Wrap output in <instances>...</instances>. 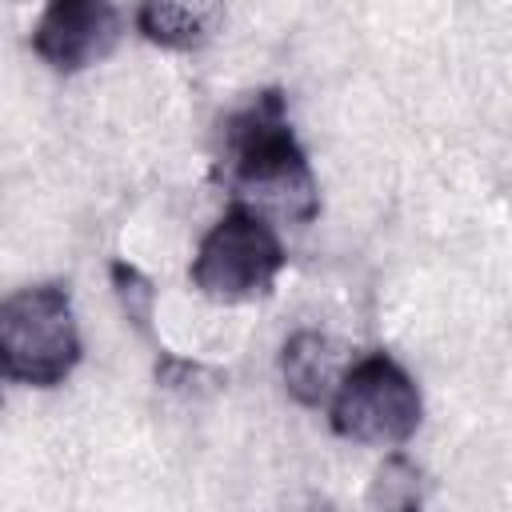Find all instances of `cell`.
Wrapping results in <instances>:
<instances>
[{
    "mask_svg": "<svg viewBox=\"0 0 512 512\" xmlns=\"http://www.w3.org/2000/svg\"><path fill=\"white\" fill-rule=\"evenodd\" d=\"M220 176L244 200L276 208L292 224H308L320 212L316 180L308 156L288 124V104L280 88L256 92L248 104L220 124Z\"/></svg>",
    "mask_w": 512,
    "mask_h": 512,
    "instance_id": "cell-1",
    "label": "cell"
},
{
    "mask_svg": "<svg viewBox=\"0 0 512 512\" xmlns=\"http://www.w3.org/2000/svg\"><path fill=\"white\" fill-rule=\"evenodd\" d=\"M80 352L84 344L68 284H28L0 304V368L12 384L56 388L72 376Z\"/></svg>",
    "mask_w": 512,
    "mask_h": 512,
    "instance_id": "cell-2",
    "label": "cell"
},
{
    "mask_svg": "<svg viewBox=\"0 0 512 512\" xmlns=\"http://www.w3.org/2000/svg\"><path fill=\"white\" fill-rule=\"evenodd\" d=\"M284 244L268 216L252 204H232L200 240L188 280L200 296L216 304H244L256 296H268L280 268H284Z\"/></svg>",
    "mask_w": 512,
    "mask_h": 512,
    "instance_id": "cell-3",
    "label": "cell"
},
{
    "mask_svg": "<svg viewBox=\"0 0 512 512\" xmlns=\"http://www.w3.org/2000/svg\"><path fill=\"white\" fill-rule=\"evenodd\" d=\"M424 416V400L416 380L388 356L368 352L344 368L332 400L328 424L340 440L372 444V448H400L416 436Z\"/></svg>",
    "mask_w": 512,
    "mask_h": 512,
    "instance_id": "cell-4",
    "label": "cell"
},
{
    "mask_svg": "<svg viewBox=\"0 0 512 512\" xmlns=\"http://www.w3.org/2000/svg\"><path fill=\"white\" fill-rule=\"evenodd\" d=\"M124 36V16L108 0H52L36 28H32V52L52 72H84L88 64L104 60Z\"/></svg>",
    "mask_w": 512,
    "mask_h": 512,
    "instance_id": "cell-5",
    "label": "cell"
},
{
    "mask_svg": "<svg viewBox=\"0 0 512 512\" xmlns=\"http://www.w3.org/2000/svg\"><path fill=\"white\" fill-rule=\"evenodd\" d=\"M280 376H284V388L296 404H304V408L328 404L340 376H344L340 344L316 328L292 332L280 348Z\"/></svg>",
    "mask_w": 512,
    "mask_h": 512,
    "instance_id": "cell-6",
    "label": "cell"
},
{
    "mask_svg": "<svg viewBox=\"0 0 512 512\" xmlns=\"http://www.w3.org/2000/svg\"><path fill=\"white\" fill-rule=\"evenodd\" d=\"M224 20L220 4H140L136 8V28L144 40L160 44V48H176V52H188V48H200L216 24Z\"/></svg>",
    "mask_w": 512,
    "mask_h": 512,
    "instance_id": "cell-7",
    "label": "cell"
},
{
    "mask_svg": "<svg viewBox=\"0 0 512 512\" xmlns=\"http://www.w3.org/2000/svg\"><path fill=\"white\" fill-rule=\"evenodd\" d=\"M372 512H420L424 508V472L404 452H388L368 484Z\"/></svg>",
    "mask_w": 512,
    "mask_h": 512,
    "instance_id": "cell-8",
    "label": "cell"
},
{
    "mask_svg": "<svg viewBox=\"0 0 512 512\" xmlns=\"http://www.w3.org/2000/svg\"><path fill=\"white\" fill-rule=\"evenodd\" d=\"M112 284H116V296H120V304H124V312H128V320H136V328L140 332H148V316H152V284L132 268V264H124V260H116L112 264Z\"/></svg>",
    "mask_w": 512,
    "mask_h": 512,
    "instance_id": "cell-9",
    "label": "cell"
}]
</instances>
